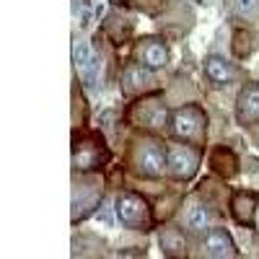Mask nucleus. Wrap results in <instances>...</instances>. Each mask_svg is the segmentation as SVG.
<instances>
[{"label":"nucleus","mask_w":259,"mask_h":259,"mask_svg":"<svg viewBox=\"0 0 259 259\" xmlns=\"http://www.w3.org/2000/svg\"><path fill=\"white\" fill-rule=\"evenodd\" d=\"M130 171L143 179H158L168 168V148L153 135H138L130 140Z\"/></svg>","instance_id":"f257e3e1"},{"label":"nucleus","mask_w":259,"mask_h":259,"mask_svg":"<svg viewBox=\"0 0 259 259\" xmlns=\"http://www.w3.org/2000/svg\"><path fill=\"white\" fill-rule=\"evenodd\" d=\"M112 161V150L106 148L99 133H75L73 135V168L78 174L99 171Z\"/></svg>","instance_id":"f03ea898"},{"label":"nucleus","mask_w":259,"mask_h":259,"mask_svg":"<svg viewBox=\"0 0 259 259\" xmlns=\"http://www.w3.org/2000/svg\"><path fill=\"white\" fill-rule=\"evenodd\" d=\"M171 133H174L177 140L192 143V145H205L207 138V112L197 104H187L179 106V109L171 114Z\"/></svg>","instance_id":"7ed1b4c3"},{"label":"nucleus","mask_w":259,"mask_h":259,"mask_svg":"<svg viewBox=\"0 0 259 259\" xmlns=\"http://www.w3.org/2000/svg\"><path fill=\"white\" fill-rule=\"evenodd\" d=\"M117 218L124 228H133V231H150L153 228V210H150L148 200L140 197L138 192H122L117 202Z\"/></svg>","instance_id":"20e7f679"},{"label":"nucleus","mask_w":259,"mask_h":259,"mask_svg":"<svg viewBox=\"0 0 259 259\" xmlns=\"http://www.w3.org/2000/svg\"><path fill=\"white\" fill-rule=\"evenodd\" d=\"M127 122L133 127H145V130H163L171 122V114L166 104L158 96H140L127 112Z\"/></svg>","instance_id":"39448f33"},{"label":"nucleus","mask_w":259,"mask_h":259,"mask_svg":"<svg viewBox=\"0 0 259 259\" xmlns=\"http://www.w3.org/2000/svg\"><path fill=\"white\" fill-rule=\"evenodd\" d=\"M200 168V148L192 143H174L168 145V174L177 182H189Z\"/></svg>","instance_id":"423d86ee"},{"label":"nucleus","mask_w":259,"mask_h":259,"mask_svg":"<svg viewBox=\"0 0 259 259\" xmlns=\"http://www.w3.org/2000/svg\"><path fill=\"white\" fill-rule=\"evenodd\" d=\"M101 202V182L94 177H80L73 184V223L89 218Z\"/></svg>","instance_id":"0eeeda50"},{"label":"nucleus","mask_w":259,"mask_h":259,"mask_svg":"<svg viewBox=\"0 0 259 259\" xmlns=\"http://www.w3.org/2000/svg\"><path fill=\"white\" fill-rule=\"evenodd\" d=\"M135 60L150 70H161L168 62V47L161 36H143L135 45Z\"/></svg>","instance_id":"6e6552de"},{"label":"nucleus","mask_w":259,"mask_h":259,"mask_svg":"<svg viewBox=\"0 0 259 259\" xmlns=\"http://www.w3.org/2000/svg\"><path fill=\"white\" fill-rule=\"evenodd\" d=\"M122 89H124L127 96H143V94L156 89V75L150 68H145V65L133 62V65H127L124 73H122Z\"/></svg>","instance_id":"1a4fd4ad"},{"label":"nucleus","mask_w":259,"mask_h":259,"mask_svg":"<svg viewBox=\"0 0 259 259\" xmlns=\"http://www.w3.org/2000/svg\"><path fill=\"white\" fill-rule=\"evenodd\" d=\"M236 119L241 127H254L259 122V83H244L236 96Z\"/></svg>","instance_id":"9d476101"},{"label":"nucleus","mask_w":259,"mask_h":259,"mask_svg":"<svg viewBox=\"0 0 259 259\" xmlns=\"http://www.w3.org/2000/svg\"><path fill=\"white\" fill-rule=\"evenodd\" d=\"M202 251H205V256H212V259H231L239 254V249H236L231 233L226 228H207Z\"/></svg>","instance_id":"9b49d317"},{"label":"nucleus","mask_w":259,"mask_h":259,"mask_svg":"<svg viewBox=\"0 0 259 259\" xmlns=\"http://www.w3.org/2000/svg\"><path fill=\"white\" fill-rule=\"evenodd\" d=\"M256 210H259V197L254 192H236L231 197V215L239 226H254L256 223Z\"/></svg>","instance_id":"f8f14e48"},{"label":"nucleus","mask_w":259,"mask_h":259,"mask_svg":"<svg viewBox=\"0 0 259 259\" xmlns=\"http://www.w3.org/2000/svg\"><path fill=\"white\" fill-rule=\"evenodd\" d=\"M205 75H207V80L212 85H231L239 73H236V68H233L228 60L212 55V57L205 60Z\"/></svg>","instance_id":"ddd939ff"},{"label":"nucleus","mask_w":259,"mask_h":259,"mask_svg":"<svg viewBox=\"0 0 259 259\" xmlns=\"http://www.w3.org/2000/svg\"><path fill=\"white\" fill-rule=\"evenodd\" d=\"M210 166H212V171L218 177H223V179H231V177H236L239 174V158H236V153L231 148H226V145H218V148H212V153H210Z\"/></svg>","instance_id":"4468645a"},{"label":"nucleus","mask_w":259,"mask_h":259,"mask_svg":"<svg viewBox=\"0 0 259 259\" xmlns=\"http://www.w3.org/2000/svg\"><path fill=\"white\" fill-rule=\"evenodd\" d=\"M207 223H210V210L197 194H194V197L187 200V207H184V226L194 233H202L207 228Z\"/></svg>","instance_id":"2eb2a0df"},{"label":"nucleus","mask_w":259,"mask_h":259,"mask_svg":"<svg viewBox=\"0 0 259 259\" xmlns=\"http://www.w3.org/2000/svg\"><path fill=\"white\" fill-rule=\"evenodd\" d=\"M158 244H161V251L166 256H187V239H184V233L174 226L161 228Z\"/></svg>","instance_id":"dca6fc26"},{"label":"nucleus","mask_w":259,"mask_h":259,"mask_svg":"<svg viewBox=\"0 0 259 259\" xmlns=\"http://www.w3.org/2000/svg\"><path fill=\"white\" fill-rule=\"evenodd\" d=\"M106 34L112 36L114 45H124V41L130 39V34H133V26H130V21L127 18H106Z\"/></svg>","instance_id":"f3484780"},{"label":"nucleus","mask_w":259,"mask_h":259,"mask_svg":"<svg viewBox=\"0 0 259 259\" xmlns=\"http://www.w3.org/2000/svg\"><path fill=\"white\" fill-rule=\"evenodd\" d=\"M254 50V36L246 29H236L233 31V55L236 57H249Z\"/></svg>","instance_id":"a211bd4d"},{"label":"nucleus","mask_w":259,"mask_h":259,"mask_svg":"<svg viewBox=\"0 0 259 259\" xmlns=\"http://www.w3.org/2000/svg\"><path fill=\"white\" fill-rule=\"evenodd\" d=\"M239 18H259V0H228Z\"/></svg>","instance_id":"6ab92c4d"},{"label":"nucleus","mask_w":259,"mask_h":259,"mask_svg":"<svg viewBox=\"0 0 259 259\" xmlns=\"http://www.w3.org/2000/svg\"><path fill=\"white\" fill-rule=\"evenodd\" d=\"M85 101H83V94H80V89L78 85H73V124L75 127H80L83 122H85V106H83Z\"/></svg>","instance_id":"aec40b11"},{"label":"nucleus","mask_w":259,"mask_h":259,"mask_svg":"<svg viewBox=\"0 0 259 259\" xmlns=\"http://www.w3.org/2000/svg\"><path fill=\"white\" fill-rule=\"evenodd\" d=\"M101 73V57H91L83 65V83L85 85H96V78Z\"/></svg>","instance_id":"412c9836"},{"label":"nucleus","mask_w":259,"mask_h":259,"mask_svg":"<svg viewBox=\"0 0 259 259\" xmlns=\"http://www.w3.org/2000/svg\"><path fill=\"white\" fill-rule=\"evenodd\" d=\"M89 60H91V55H89V45H85L83 39H78V41H75V47H73V62L83 68V65L89 62Z\"/></svg>","instance_id":"4be33fe9"},{"label":"nucleus","mask_w":259,"mask_h":259,"mask_svg":"<svg viewBox=\"0 0 259 259\" xmlns=\"http://www.w3.org/2000/svg\"><path fill=\"white\" fill-rule=\"evenodd\" d=\"M254 140L259 143V130H254Z\"/></svg>","instance_id":"5701e85b"},{"label":"nucleus","mask_w":259,"mask_h":259,"mask_svg":"<svg viewBox=\"0 0 259 259\" xmlns=\"http://www.w3.org/2000/svg\"><path fill=\"white\" fill-rule=\"evenodd\" d=\"M256 215H259V210H256Z\"/></svg>","instance_id":"b1692460"}]
</instances>
